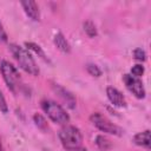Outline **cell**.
I'll return each instance as SVG.
<instances>
[{
	"label": "cell",
	"instance_id": "obj_1",
	"mask_svg": "<svg viewBox=\"0 0 151 151\" xmlns=\"http://www.w3.org/2000/svg\"><path fill=\"white\" fill-rule=\"evenodd\" d=\"M59 140L66 151H86L83 144V134L74 125H64L58 132Z\"/></svg>",
	"mask_w": 151,
	"mask_h": 151
},
{
	"label": "cell",
	"instance_id": "obj_2",
	"mask_svg": "<svg viewBox=\"0 0 151 151\" xmlns=\"http://www.w3.org/2000/svg\"><path fill=\"white\" fill-rule=\"evenodd\" d=\"M11 52L14 57V59L17 60L18 65L20 68H22L26 73L31 74V76H38L39 74V67L35 63V60L33 59L32 54L24 47L17 45V44H11L9 45Z\"/></svg>",
	"mask_w": 151,
	"mask_h": 151
},
{
	"label": "cell",
	"instance_id": "obj_3",
	"mask_svg": "<svg viewBox=\"0 0 151 151\" xmlns=\"http://www.w3.org/2000/svg\"><path fill=\"white\" fill-rule=\"evenodd\" d=\"M0 71L7 87L14 94H18L22 88V81H21V77L18 68L9 61L2 60L0 64Z\"/></svg>",
	"mask_w": 151,
	"mask_h": 151
},
{
	"label": "cell",
	"instance_id": "obj_4",
	"mask_svg": "<svg viewBox=\"0 0 151 151\" xmlns=\"http://www.w3.org/2000/svg\"><path fill=\"white\" fill-rule=\"evenodd\" d=\"M41 109L53 123L59 124V125L68 124L70 116L60 104H58L51 99H42L41 100Z\"/></svg>",
	"mask_w": 151,
	"mask_h": 151
},
{
	"label": "cell",
	"instance_id": "obj_5",
	"mask_svg": "<svg viewBox=\"0 0 151 151\" xmlns=\"http://www.w3.org/2000/svg\"><path fill=\"white\" fill-rule=\"evenodd\" d=\"M90 120L91 123L101 132L109 133V134H113L117 137H120L124 134V130L116 125L114 123H112L107 117H105L104 114L99 113V112H94L90 116Z\"/></svg>",
	"mask_w": 151,
	"mask_h": 151
},
{
	"label": "cell",
	"instance_id": "obj_6",
	"mask_svg": "<svg viewBox=\"0 0 151 151\" xmlns=\"http://www.w3.org/2000/svg\"><path fill=\"white\" fill-rule=\"evenodd\" d=\"M123 81L126 86V88L137 98V99H144L145 98V88L143 85V81L140 78L133 77L131 74H124Z\"/></svg>",
	"mask_w": 151,
	"mask_h": 151
},
{
	"label": "cell",
	"instance_id": "obj_7",
	"mask_svg": "<svg viewBox=\"0 0 151 151\" xmlns=\"http://www.w3.org/2000/svg\"><path fill=\"white\" fill-rule=\"evenodd\" d=\"M106 96L113 106H117V107H125L126 106L125 97L123 96V93L118 88H116L113 86H107L106 87Z\"/></svg>",
	"mask_w": 151,
	"mask_h": 151
},
{
	"label": "cell",
	"instance_id": "obj_8",
	"mask_svg": "<svg viewBox=\"0 0 151 151\" xmlns=\"http://www.w3.org/2000/svg\"><path fill=\"white\" fill-rule=\"evenodd\" d=\"M20 5H21L24 12L26 13V15L29 19H32L33 21H39V19H40V11H39V7L37 5V2L28 0V1L20 2Z\"/></svg>",
	"mask_w": 151,
	"mask_h": 151
},
{
	"label": "cell",
	"instance_id": "obj_9",
	"mask_svg": "<svg viewBox=\"0 0 151 151\" xmlns=\"http://www.w3.org/2000/svg\"><path fill=\"white\" fill-rule=\"evenodd\" d=\"M52 87H53L54 92L61 98V100H63L70 109H74V107H76V99H74L73 94H71L67 90H65L64 87H61V86L58 85V84H54Z\"/></svg>",
	"mask_w": 151,
	"mask_h": 151
},
{
	"label": "cell",
	"instance_id": "obj_10",
	"mask_svg": "<svg viewBox=\"0 0 151 151\" xmlns=\"http://www.w3.org/2000/svg\"><path fill=\"white\" fill-rule=\"evenodd\" d=\"M53 42L55 45V47L63 52V53H70L71 52V45L70 42L67 41V39L65 38V35L61 33V32H58L54 38H53Z\"/></svg>",
	"mask_w": 151,
	"mask_h": 151
},
{
	"label": "cell",
	"instance_id": "obj_11",
	"mask_svg": "<svg viewBox=\"0 0 151 151\" xmlns=\"http://www.w3.org/2000/svg\"><path fill=\"white\" fill-rule=\"evenodd\" d=\"M132 142L142 147H145L147 150H150V130H145L143 132H138L137 134H134Z\"/></svg>",
	"mask_w": 151,
	"mask_h": 151
},
{
	"label": "cell",
	"instance_id": "obj_12",
	"mask_svg": "<svg viewBox=\"0 0 151 151\" xmlns=\"http://www.w3.org/2000/svg\"><path fill=\"white\" fill-rule=\"evenodd\" d=\"M94 142H96V145L98 146V149L101 150V151H109L112 147L111 140L106 136H104V134H98L96 137V140Z\"/></svg>",
	"mask_w": 151,
	"mask_h": 151
},
{
	"label": "cell",
	"instance_id": "obj_13",
	"mask_svg": "<svg viewBox=\"0 0 151 151\" xmlns=\"http://www.w3.org/2000/svg\"><path fill=\"white\" fill-rule=\"evenodd\" d=\"M25 46L27 47V50H29V51H32V52H34L38 57H40L44 61H47V63H50V59L47 58V55L45 54V52H44V50L39 46V45H37V44H34V42H25Z\"/></svg>",
	"mask_w": 151,
	"mask_h": 151
},
{
	"label": "cell",
	"instance_id": "obj_14",
	"mask_svg": "<svg viewBox=\"0 0 151 151\" xmlns=\"http://www.w3.org/2000/svg\"><path fill=\"white\" fill-rule=\"evenodd\" d=\"M83 27H84L85 33H86V34H87L90 38H94V37H97L98 32H97L96 25H94V24H93L91 20L85 21V22H84V25H83Z\"/></svg>",
	"mask_w": 151,
	"mask_h": 151
},
{
	"label": "cell",
	"instance_id": "obj_15",
	"mask_svg": "<svg viewBox=\"0 0 151 151\" xmlns=\"http://www.w3.org/2000/svg\"><path fill=\"white\" fill-rule=\"evenodd\" d=\"M33 122L35 123V125L38 126V129H40V130H42V131L48 130L47 122H46V119H45L41 114H39V113H34V114H33Z\"/></svg>",
	"mask_w": 151,
	"mask_h": 151
},
{
	"label": "cell",
	"instance_id": "obj_16",
	"mask_svg": "<svg viewBox=\"0 0 151 151\" xmlns=\"http://www.w3.org/2000/svg\"><path fill=\"white\" fill-rule=\"evenodd\" d=\"M86 71L92 77H100L101 76V70L96 64H87L86 65Z\"/></svg>",
	"mask_w": 151,
	"mask_h": 151
},
{
	"label": "cell",
	"instance_id": "obj_17",
	"mask_svg": "<svg viewBox=\"0 0 151 151\" xmlns=\"http://www.w3.org/2000/svg\"><path fill=\"white\" fill-rule=\"evenodd\" d=\"M144 71H145V68H144V66L142 64H136V65H133L131 67V76L140 78L144 74Z\"/></svg>",
	"mask_w": 151,
	"mask_h": 151
},
{
	"label": "cell",
	"instance_id": "obj_18",
	"mask_svg": "<svg viewBox=\"0 0 151 151\" xmlns=\"http://www.w3.org/2000/svg\"><path fill=\"white\" fill-rule=\"evenodd\" d=\"M133 58L136 60H138V61H145L146 60V53H145V51L143 48L138 47V48H136L133 51Z\"/></svg>",
	"mask_w": 151,
	"mask_h": 151
},
{
	"label": "cell",
	"instance_id": "obj_19",
	"mask_svg": "<svg viewBox=\"0 0 151 151\" xmlns=\"http://www.w3.org/2000/svg\"><path fill=\"white\" fill-rule=\"evenodd\" d=\"M0 112H2V113H7L8 112V105L6 103V99H5L1 90H0Z\"/></svg>",
	"mask_w": 151,
	"mask_h": 151
},
{
	"label": "cell",
	"instance_id": "obj_20",
	"mask_svg": "<svg viewBox=\"0 0 151 151\" xmlns=\"http://www.w3.org/2000/svg\"><path fill=\"white\" fill-rule=\"evenodd\" d=\"M7 39H8V38H7V33H6L4 26H2L1 22H0V42H6Z\"/></svg>",
	"mask_w": 151,
	"mask_h": 151
},
{
	"label": "cell",
	"instance_id": "obj_21",
	"mask_svg": "<svg viewBox=\"0 0 151 151\" xmlns=\"http://www.w3.org/2000/svg\"><path fill=\"white\" fill-rule=\"evenodd\" d=\"M0 151H5V147H4V145H2L1 139H0Z\"/></svg>",
	"mask_w": 151,
	"mask_h": 151
}]
</instances>
